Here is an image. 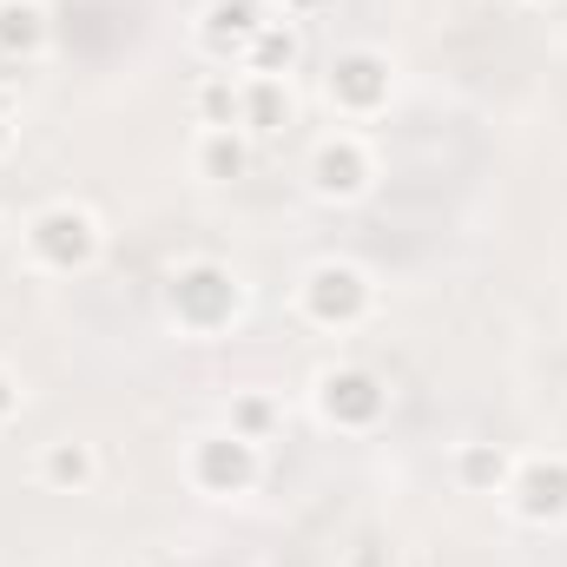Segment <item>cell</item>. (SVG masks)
<instances>
[{
    "instance_id": "obj_1",
    "label": "cell",
    "mask_w": 567,
    "mask_h": 567,
    "mask_svg": "<svg viewBox=\"0 0 567 567\" xmlns=\"http://www.w3.org/2000/svg\"><path fill=\"white\" fill-rule=\"evenodd\" d=\"M27 245H33V258H40L47 271H80V265H93V251H100V225H93V212H80V205H53V212L33 218Z\"/></svg>"
},
{
    "instance_id": "obj_2",
    "label": "cell",
    "mask_w": 567,
    "mask_h": 567,
    "mask_svg": "<svg viewBox=\"0 0 567 567\" xmlns=\"http://www.w3.org/2000/svg\"><path fill=\"white\" fill-rule=\"evenodd\" d=\"M303 310L317 323H357L370 310V278L357 265H317L303 278Z\"/></svg>"
},
{
    "instance_id": "obj_3",
    "label": "cell",
    "mask_w": 567,
    "mask_h": 567,
    "mask_svg": "<svg viewBox=\"0 0 567 567\" xmlns=\"http://www.w3.org/2000/svg\"><path fill=\"white\" fill-rule=\"evenodd\" d=\"M192 475L212 495H245L258 482V442H245V435H205L198 455H192Z\"/></svg>"
},
{
    "instance_id": "obj_4",
    "label": "cell",
    "mask_w": 567,
    "mask_h": 567,
    "mask_svg": "<svg viewBox=\"0 0 567 567\" xmlns=\"http://www.w3.org/2000/svg\"><path fill=\"white\" fill-rule=\"evenodd\" d=\"M383 100H390V60H383V53H343V60L330 66V106L370 120Z\"/></svg>"
},
{
    "instance_id": "obj_5",
    "label": "cell",
    "mask_w": 567,
    "mask_h": 567,
    "mask_svg": "<svg viewBox=\"0 0 567 567\" xmlns=\"http://www.w3.org/2000/svg\"><path fill=\"white\" fill-rule=\"evenodd\" d=\"M310 172H317V192H323V198H357V192L370 185V152H363L357 133H337V140L317 145Z\"/></svg>"
},
{
    "instance_id": "obj_6",
    "label": "cell",
    "mask_w": 567,
    "mask_h": 567,
    "mask_svg": "<svg viewBox=\"0 0 567 567\" xmlns=\"http://www.w3.org/2000/svg\"><path fill=\"white\" fill-rule=\"evenodd\" d=\"M377 410H383V396H377V383L363 370H330L323 377V416L330 423H363Z\"/></svg>"
},
{
    "instance_id": "obj_7",
    "label": "cell",
    "mask_w": 567,
    "mask_h": 567,
    "mask_svg": "<svg viewBox=\"0 0 567 567\" xmlns=\"http://www.w3.org/2000/svg\"><path fill=\"white\" fill-rule=\"evenodd\" d=\"M47 47V7L40 0H0V53H40Z\"/></svg>"
},
{
    "instance_id": "obj_8",
    "label": "cell",
    "mask_w": 567,
    "mask_h": 567,
    "mask_svg": "<svg viewBox=\"0 0 567 567\" xmlns=\"http://www.w3.org/2000/svg\"><path fill=\"white\" fill-rule=\"evenodd\" d=\"M251 165V145H245V126H212L205 145H198V172L205 178H245Z\"/></svg>"
},
{
    "instance_id": "obj_9",
    "label": "cell",
    "mask_w": 567,
    "mask_h": 567,
    "mask_svg": "<svg viewBox=\"0 0 567 567\" xmlns=\"http://www.w3.org/2000/svg\"><path fill=\"white\" fill-rule=\"evenodd\" d=\"M278 126H290V93H284V80L245 73V133H278Z\"/></svg>"
},
{
    "instance_id": "obj_10",
    "label": "cell",
    "mask_w": 567,
    "mask_h": 567,
    "mask_svg": "<svg viewBox=\"0 0 567 567\" xmlns=\"http://www.w3.org/2000/svg\"><path fill=\"white\" fill-rule=\"evenodd\" d=\"M522 495H528V502H522V515H528V522L561 515V508H567V468L555 462V475H548V462H535V468L522 475Z\"/></svg>"
},
{
    "instance_id": "obj_11",
    "label": "cell",
    "mask_w": 567,
    "mask_h": 567,
    "mask_svg": "<svg viewBox=\"0 0 567 567\" xmlns=\"http://www.w3.org/2000/svg\"><path fill=\"white\" fill-rule=\"evenodd\" d=\"M40 475L53 482V488H93V449L86 442H53L47 449V462H40Z\"/></svg>"
},
{
    "instance_id": "obj_12",
    "label": "cell",
    "mask_w": 567,
    "mask_h": 567,
    "mask_svg": "<svg viewBox=\"0 0 567 567\" xmlns=\"http://www.w3.org/2000/svg\"><path fill=\"white\" fill-rule=\"evenodd\" d=\"M245 53H251V73H258V80H284V73H290V60H297V33L278 27V20H265V33H258Z\"/></svg>"
},
{
    "instance_id": "obj_13",
    "label": "cell",
    "mask_w": 567,
    "mask_h": 567,
    "mask_svg": "<svg viewBox=\"0 0 567 567\" xmlns=\"http://www.w3.org/2000/svg\"><path fill=\"white\" fill-rule=\"evenodd\" d=\"M462 482H468V488H502V482H508V455H502L495 442H468V449H462Z\"/></svg>"
},
{
    "instance_id": "obj_14",
    "label": "cell",
    "mask_w": 567,
    "mask_h": 567,
    "mask_svg": "<svg viewBox=\"0 0 567 567\" xmlns=\"http://www.w3.org/2000/svg\"><path fill=\"white\" fill-rule=\"evenodd\" d=\"M265 423H271V410H265V403H238V429H231V435L258 442V435H265Z\"/></svg>"
},
{
    "instance_id": "obj_15",
    "label": "cell",
    "mask_w": 567,
    "mask_h": 567,
    "mask_svg": "<svg viewBox=\"0 0 567 567\" xmlns=\"http://www.w3.org/2000/svg\"><path fill=\"white\" fill-rule=\"evenodd\" d=\"M13 410H20V390H13V377H0V423H7Z\"/></svg>"
},
{
    "instance_id": "obj_16",
    "label": "cell",
    "mask_w": 567,
    "mask_h": 567,
    "mask_svg": "<svg viewBox=\"0 0 567 567\" xmlns=\"http://www.w3.org/2000/svg\"><path fill=\"white\" fill-rule=\"evenodd\" d=\"M284 7H297V13H310V7H330V0H284Z\"/></svg>"
},
{
    "instance_id": "obj_17",
    "label": "cell",
    "mask_w": 567,
    "mask_h": 567,
    "mask_svg": "<svg viewBox=\"0 0 567 567\" xmlns=\"http://www.w3.org/2000/svg\"><path fill=\"white\" fill-rule=\"evenodd\" d=\"M0 152H7V113H0Z\"/></svg>"
}]
</instances>
